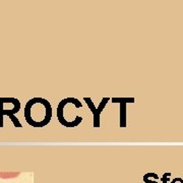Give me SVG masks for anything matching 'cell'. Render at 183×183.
Listing matches in <instances>:
<instances>
[{
	"label": "cell",
	"instance_id": "1",
	"mask_svg": "<svg viewBox=\"0 0 183 183\" xmlns=\"http://www.w3.org/2000/svg\"><path fill=\"white\" fill-rule=\"evenodd\" d=\"M25 118L35 128H42L49 124L52 118L50 102L43 98H33L25 107Z\"/></svg>",
	"mask_w": 183,
	"mask_h": 183
},
{
	"label": "cell",
	"instance_id": "2",
	"mask_svg": "<svg viewBox=\"0 0 183 183\" xmlns=\"http://www.w3.org/2000/svg\"><path fill=\"white\" fill-rule=\"evenodd\" d=\"M84 100L87 104V107H89L93 112V115H94V127L99 128L100 127V116H101L102 111L104 110L105 107H106L107 103L109 102L110 99L109 98H103L101 103H100L98 107L95 106V104L93 103L91 98H84Z\"/></svg>",
	"mask_w": 183,
	"mask_h": 183
},
{
	"label": "cell",
	"instance_id": "3",
	"mask_svg": "<svg viewBox=\"0 0 183 183\" xmlns=\"http://www.w3.org/2000/svg\"><path fill=\"white\" fill-rule=\"evenodd\" d=\"M20 109V106H16L12 109H3L0 106V127H3V117L4 115H8V117L11 119V121L13 122V125L15 127H22V124L19 123V121L17 118L14 117V114L17 113Z\"/></svg>",
	"mask_w": 183,
	"mask_h": 183
},
{
	"label": "cell",
	"instance_id": "4",
	"mask_svg": "<svg viewBox=\"0 0 183 183\" xmlns=\"http://www.w3.org/2000/svg\"><path fill=\"white\" fill-rule=\"evenodd\" d=\"M120 127H126V104L120 103Z\"/></svg>",
	"mask_w": 183,
	"mask_h": 183
},
{
	"label": "cell",
	"instance_id": "5",
	"mask_svg": "<svg viewBox=\"0 0 183 183\" xmlns=\"http://www.w3.org/2000/svg\"><path fill=\"white\" fill-rule=\"evenodd\" d=\"M112 102L113 103H125V104H127V103H133L134 102V100L132 99V98H112Z\"/></svg>",
	"mask_w": 183,
	"mask_h": 183
},
{
	"label": "cell",
	"instance_id": "6",
	"mask_svg": "<svg viewBox=\"0 0 183 183\" xmlns=\"http://www.w3.org/2000/svg\"><path fill=\"white\" fill-rule=\"evenodd\" d=\"M151 178H154V179L157 180L159 177H158V175L155 174V173H148V174H146L145 176H143V181H145V183H158L156 181H152Z\"/></svg>",
	"mask_w": 183,
	"mask_h": 183
},
{
	"label": "cell",
	"instance_id": "7",
	"mask_svg": "<svg viewBox=\"0 0 183 183\" xmlns=\"http://www.w3.org/2000/svg\"><path fill=\"white\" fill-rule=\"evenodd\" d=\"M169 180H171V173H165L162 177V182L167 183Z\"/></svg>",
	"mask_w": 183,
	"mask_h": 183
},
{
	"label": "cell",
	"instance_id": "8",
	"mask_svg": "<svg viewBox=\"0 0 183 183\" xmlns=\"http://www.w3.org/2000/svg\"><path fill=\"white\" fill-rule=\"evenodd\" d=\"M171 183H183V180L181 178H174L171 181Z\"/></svg>",
	"mask_w": 183,
	"mask_h": 183
}]
</instances>
